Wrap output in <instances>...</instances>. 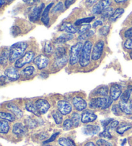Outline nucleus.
Here are the masks:
<instances>
[{
  "label": "nucleus",
  "instance_id": "25",
  "mask_svg": "<svg viewBox=\"0 0 132 146\" xmlns=\"http://www.w3.org/2000/svg\"><path fill=\"white\" fill-rule=\"evenodd\" d=\"M61 146H75V144L73 141L68 138H60L58 140Z\"/></svg>",
  "mask_w": 132,
  "mask_h": 146
},
{
  "label": "nucleus",
  "instance_id": "60",
  "mask_svg": "<svg viewBox=\"0 0 132 146\" xmlns=\"http://www.w3.org/2000/svg\"><path fill=\"white\" fill-rule=\"evenodd\" d=\"M129 104H130V106H131V108H132V97H131V99H130V103H129Z\"/></svg>",
  "mask_w": 132,
  "mask_h": 146
},
{
  "label": "nucleus",
  "instance_id": "30",
  "mask_svg": "<svg viewBox=\"0 0 132 146\" xmlns=\"http://www.w3.org/2000/svg\"><path fill=\"white\" fill-rule=\"evenodd\" d=\"M55 55L56 59H60L63 57L66 56V50L65 48L63 46H59L57 47L55 50Z\"/></svg>",
  "mask_w": 132,
  "mask_h": 146
},
{
  "label": "nucleus",
  "instance_id": "26",
  "mask_svg": "<svg viewBox=\"0 0 132 146\" xmlns=\"http://www.w3.org/2000/svg\"><path fill=\"white\" fill-rule=\"evenodd\" d=\"M10 129L9 123L6 120H1L0 121V133L2 134H6L9 132Z\"/></svg>",
  "mask_w": 132,
  "mask_h": 146
},
{
  "label": "nucleus",
  "instance_id": "35",
  "mask_svg": "<svg viewBox=\"0 0 132 146\" xmlns=\"http://www.w3.org/2000/svg\"><path fill=\"white\" fill-rule=\"evenodd\" d=\"M67 57L65 56L60 59H55V61L54 62V66L56 67H63L67 64Z\"/></svg>",
  "mask_w": 132,
  "mask_h": 146
},
{
  "label": "nucleus",
  "instance_id": "31",
  "mask_svg": "<svg viewBox=\"0 0 132 146\" xmlns=\"http://www.w3.org/2000/svg\"><path fill=\"white\" fill-rule=\"evenodd\" d=\"M113 12H114L113 9L112 7H109L108 8H106L104 10L101 15H102V17L104 19H108V18L110 19V17L113 15Z\"/></svg>",
  "mask_w": 132,
  "mask_h": 146
},
{
  "label": "nucleus",
  "instance_id": "11",
  "mask_svg": "<svg viewBox=\"0 0 132 146\" xmlns=\"http://www.w3.org/2000/svg\"><path fill=\"white\" fill-rule=\"evenodd\" d=\"M49 58L44 55H39L34 59V64L37 65V68L39 70L46 68L49 64Z\"/></svg>",
  "mask_w": 132,
  "mask_h": 146
},
{
  "label": "nucleus",
  "instance_id": "16",
  "mask_svg": "<svg viewBox=\"0 0 132 146\" xmlns=\"http://www.w3.org/2000/svg\"><path fill=\"white\" fill-rule=\"evenodd\" d=\"M100 131V127L97 125H87L83 128V133L86 135L92 136L97 134Z\"/></svg>",
  "mask_w": 132,
  "mask_h": 146
},
{
  "label": "nucleus",
  "instance_id": "15",
  "mask_svg": "<svg viewBox=\"0 0 132 146\" xmlns=\"http://www.w3.org/2000/svg\"><path fill=\"white\" fill-rule=\"evenodd\" d=\"M122 89L119 84H113L110 89V97L113 100H117L121 97Z\"/></svg>",
  "mask_w": 132,
  "mask_h": 146
},
{
  "label": "nucleus",
  "instance_id": "7",
  "mask_svg": "<svg viewBox=\"0 0 132 146\" xmlns=\"http://www.w3.org/2000/svg\"><path fill=\"white\" fill-rule=\"evenodd\" d=\"M45 7V4L43 3H41L39 6L35 7L32 9L30 14V20L31 21H36L40 18L41 14L43 11V9Z\"/></svg>",
  "mask_w": 132,
  "mask_h": 146
},
{
  "label": "nucleus",
  "instance_id": "14",
  "mask_svg": "<svg viewBox=\"0 0 132 146\" xmlns=\"http://www.w3.org/2000/svg\"><path fill=\"white\" fill-rule=\"evenodd\" d=\"M72 103L75 109L79 111L85 110L87 106V104L85 100L83 98L78 96H75L73 98Z\"/></svg>",
  "mask_w": 132,
  "mask_h": 146
},
{
  "label": "nucleus",
  "instance_id": "39",
  "mask_svg": "<svg viewBox=\"0 0 132 146\" xmlns=\"http://www.w3.org/2000/svg\"><path fill=\"white\" fill-rule=\"evenodd\" d=\"M73 126V124L72 119H67L65 120L63 124V127L64 130L68 131L72 129Z\"/></svg>",
  "mask_w": 132,
  "mask_h": 146
},
{
  "label": "nucleus",
  "instance_id": "34",
  "mask_svg": "<svg viewBox=\"0 0 132 146\" xmlns=\"http://www.w3.org/2000/svg\"><path fill=\"white\" fill-rule=\"evenodd\" d=\"M72 120L73 124V126L77 127L79 125L80 121L81 120V117L77 113H73L72 115Z\"/></svg>",
  "mask_w": 132,
  "mask_h": 146
},
{
  "label": "nucleus",
  "instance_id": "22",
  "mask_svg": "<svg viewBox=\"0 0 132 146\" xmlns=\"http://www.w3.org/2000/svg\"><path fill=\"white\" fill-rule=\"evenodd\" d=\"M25 108H26V110L28 111L33 113V114L37 116V117H40L41 116V113L37 110L35 105L33 104L32 102H28L27 103H26V104H25Z\"/></svg>",
  "mask_w": 132,
  "mask_h": 146
},
{
  "label": "nucleus",
  "instance_id": "42",
  "mask_svg": "<svg viewBox=\"0 0 132 146\" xmlns=\"http://www.w3.org/2000/svg\"><path fill=\"white\" fill-rule=\"evenodd\" d=\"M110 31V26L109 25H105V26L101 28L99 31V33L102 36H107Z\"/></svg>",
  "mask_w": 132,
  "mask_h": 146
},
{
  "label": "nucleus",
  "instance_id": "29",
  "mask_svg": "<svg viewBox=\"0 0 132 146\" xmlns=\"http://www.w3.org/2000/svg\"><path fill=\"white\" fill-rule=\"evenodd\" d=\"M52 117L54 118L55 122L57 124H61L63 120V115L59 110L54 111L52 113Z\"/></svg>",
  "mask_w": 132,
  "mask_h": 146
},
{
  "label": "nucleus",
  "instance_id": "41",
  "mask_svg": "<svg viewBox=\"0 0 132 146\" xmlns=\"http://www.w3.org/2000/svg\"><path fill=\"white\" fill-rule=\"evenodd\" d=\"M25 124H26L27 126L30 128V129H34V128L37 126L36 121L34 119H30V118H29V119L25 120Z\"/></svg>",
  "mask_w": 132,
  "mask_h": 146
},
{
  "label": "nucleus",
  "instance_id": "4",
  "mask_svg": "<svg viewBox=\"0 0 132 146\" xmlns=\"http://www.w3.org/2000/svg\"><path fill=\"white\" fill-rule=\"evenodd\" d=\"M83 48V43L81 42H77L71 47L69 59L70 65H74L78 61H79Z\"/></svg>",
  "mask_w": 132,
  "mask_h": 146
},
{
  "label": "nucleus",
  "instance_id": "21",
  "mask_svg": "<svg viewBox=\"0 0 132 146\" xmlns=\"http://www.w3.org/2000/svg\"><path fill=\"white\" fill-rule=\"evenodd\" d=\"M73 35L70 34H63L55 39L54 42L57 44H63L73 39Z\"/></svg>",
  "mask_w": 132,
  "mask_h": 146
},
{
  "label": "nucleus",
  "instance_id": "2",
  "mask_svg": "<svg viewBox=\"0 0 132 146\" xmlns=\"http://www.w3.org/2000/svg\"><path fill=\"white\" fill-rule=\"evenodd\" d=\"M92 42L90 41H86L85 42L79 60V64L81 66L86 67L90 64V57L92 56Z\"/></svg>",
  "mask_w": 132,
  "mask_h": 146
},
{
  "label": "nucleus",
  "instance_id": "17",
  "mask_svg": "<svg viewBox=\"0 0 132 146\" xmlns=\"http://www.w3.org/2000/svg\"><path fill=\"white\" fill-rule=\"evenodd\" d=\"M5 75L7 78L12 81H15L19 79V75L17 70L14 67H9L5 71Z\"/></svg>",
  "mask_w": 132,
  "mask_h": 146
},
{
  "label": "nucleus",
  "instance_id": "57",
  "mask_svg": "<svg viewBox=\"0 0 132 146\" xmlns=\"http://www.w3.org/2000/svg\"><path fill=\"white\" fill-rule=\"evenodd\" d=\"M25 3H27L28 4H30V5H32L34 3H36L37 2V1H24Z\"/></svg>",
  "mask_w": 132,
  "mask_h": 146
},
{
  "label": "nucleus",
  "instance_id": "58",
  "mask_svg": "<svg viewBox=\"0 0 132 146\" xmlns=\"http://www.w3.org/2000/svg\"><path fill=\"white\" fill-rule=\"evenodd\" d=\"M85 146H97V145H95L94 144V143H93V142H90L86 143Z\"/></svg>",
  "mask_w": 132,
  "mask_h": 146
},
{
  "label": "nucleus",
  "instance_id": "49",
  "mask_svg": "<svg viewBox=\"0 0 132 146\" xmlns=\"http://www.w3.org/2000/svg\"><path fill=\"white\" fill-rule=\"evenodd\" d=\"M124 46L127 49L132 50V37L126 39V41L124 42Z\"/></svg>",
  "mask_w": 132,
  "mask_h": 146
},
{
  "label": "nucleus",
  "instance_id": "62",
  "mask_svg": "<svg viewBox=\"0 0 132 146\" xmlns=\"http://www.w3.org/2000/svg\"><path fill=\"white\" fill-rule=\"evenodd\" d=\"M45 146H53V145H45Z\"/></svg>",
  "mask_w": 132,
  "mask_h": 146
},
{
  "label": "nucleus",
  "instance_id": "1",
  "mask_svg": "<svg viewBox=\"0 0 132 146\" xmlns=\"http://www.w3.org/2000/svg\"><path fill=\"white\" fill-rule=\"evenodd\" d=\"M27 46L28 44L27 42L23 41L17 42L12 45L11 47V49H10L9 61L13 62L16 60L17 61L20 57H21L25 50L27 49Z\"/></svg>",
  "mask_w": 132,
  "mask_h": 146
},
{
  "label": "nucleus",
  "instance_id": "10",
  "mask_svg": "<svg viewBox=\"0 0 132 146\" xmlns=\"http://www.w3.org/2000/svg\"><path fill=\"white\" fill-rule=\"evenodd\" d=\"M35 105L41 114H45V113H46L49 111L50 107L49 102L45 99L37 100L35 102Z\"/></svg>",
  "mask_w": 132,
  "mask_h": 146
},
{
  "label": "nucleus",
  "instance_id": "33",
  "mask_svg": "<svg viewBox=\"0 0 132 146\" xmlns=\"http://www.w3.org/2000/svg\"><path fill=\"white\" fill-rule=\"evenodd\" d=\"M95 18V17H86V18H82L77 19V21L75 22V26H79L81 25H83L85 23H89L92 22L93 19Z\"/></svg>",
  "mask_w": 132,
  "mask_h": 146
},
{
  "label": "nucleus",
  "instance_id": "44",
  "mask_svg": "<svg viewBox=\"0 0 132 146\" xmlns=\"http://www.w3.org/2000/svg\"><path fill=\"white\" fill-rule=\"evenodd\" d=\"M96 145L97 146H113L110 142H108L104 139H99L96 142Z\"/></svg>",
  "mask_w": 132,
  "mask_h": 146
},
{
  "label": "nucleus",
  "instance_id": "38",
  "mask_svg": "<svg viewBox=\"0 0 132 146\" xmlns=\"http://www.w3.org/2000/svg\"><path fill=\"white\" fill-rule=\"evenodd\" d=\"M131 92L130 91V90H129L128 89L126 90V91H124L123 94L121 95L120 101H122L123 102H128L129 99V98H130Z\"/></svg>",
  "mask_w": 132,
  "mask_h": 146
},
{
  "label": "nucleus",
  "instance_id": "37",
  "mask_svg": "<svg viewBox=\"0 0 132 146\" xmlns=\"http://www.w3.org/2000/svg\"><path fill=\"white\" fill-rule=\"evenodd\" d=\"M108 88L106 86H103L99 88L97 91V94L101 95V96H103V97H108Z\"/></svg>",
  "mask_w": 132,
  "mask_h": 146
},
{
  "label": "nucleus",
  "instance_id": "32",
  "mask_svg": "<svg viewBox=\"0 0 132 146\" xmlns=\"http://www.w3.org/2000/svg\"><path fill=\"white\" fill-rule=\"evenodd\" d=\"M10 58V50H4L1 54V64H6Z\"/></svg>",
  "mask_w": 132,
  "mask_h": 146
},
{
  "label": "nucleus",
  "instance_id": "27",
  "mask_svg": "<svg viewBox=\"0 0 132 146\" xmlns=\"http://www.w3.org/2000/svg\"><path fill=\"white\" fill-rule=\"evenodd\" d=\"M124 12V10L122 8H117L111 17H110V20L111 21H115L119 17H120Z\"/></svg>",
  "mask_w": 132,
  "mask_h": 146
},
{
  "label": "nucleus",
  "instance_id": "54",
  "mask_svg": "<svg viewBox=\"0 0 132 146\" xmlns=\"http://www.w3.org/2000/svg\"><path fill=\"white\" fill-rule=\"evenodd\" d=\"M59 134V132H57V133H54V135H52V137H50L49 140H46L45 141V142H44V143H49V142H53V141H54L55 139V138L57 137V136Z\"/></svg>",
  "mask_w": 132,
  "mask_h": 146
},
{
  "label": "nucleus",
  "instance_id": "61",
  "mask_svg": "<svg viewBox=\"0 0 132 146\" xmlns=\"http://www.w3.org/2000/svg\"><path fill=\"white\" fill-rule=\"evenodd\" d=\"M130 57L132 59V51H131V52L130 53Z\"/></svg>",
  "mask_w": 132,
  "mask_h": 146
},
{
  "label": "nucleus",
  "instance_id": "18",
  "mask_svg": "<svg viewBox=\"0 0 132 146\" xmlns=\"http://www.w3.org/2000/svg\"><path fill=\"white\" fill-rule=\"evenodd\" d=\"M12 132L17 136L23 135L27 132V127L21 123H16L12 127Z\"/></svg>",
  "mask_w": 132,
  "mask_h": 146
},
{
  "label": "nucleus",
  "instance_id": "43",
  "mask_svg": "<svg viewBox=\"0 0 132 146\" xmlns=\"http://www.w3.org/2000/svg\"><path fill=\"white\" fill-rule=\"evenodd\" d=\"M95 34V32L93 31H89L88 32H86L85 34L81 35V36L78 37V39L79 40H86L88 38H90V37L93 36V34Z\"/></svg>",
  "mask_w": 132,
  "mask_h": 146
},
{
  "label": "nucleus",
  "instance_id": "46",
  "mask_svg": "<svg viewBox=\"0 0 132 146\" xmlns=\"http://www.w3.org/2000/svg\"><path fill=\"white\" fill-rule=\"evenodd\" d=\"M112 111L113 113V114H115L117 116H119V115H121L122 111L121 110L120 107H119V104H115V105L113 106Z\"/></svg>",
  "mask_w": 132,
  "mask_h": 146
},
{
  "label": "nucleus",
  "instance_id": "40",
  "mask_svg": "<svg viewBox=\"0 0 132 146\" xmlns=\"http://www.w3.org/2000/svg\"><path fill=\"white\" fill-rule=\"evenodd\" d=\"M91 29V25L90 24H85L81 26L79 29L78 31V34L81 35H83L84 34H85L86 32H88L89 31H90Z\"/></svg>",
  "mask_w": 132,
  "mask_h": 146
},
{
  "label": "nucleus",
  "instance_id": "19",
  "mask_svg": "<svg viewBox=\"0 0 132 146\" xmlns=\"http://www.w3.org/2000/svg\"><path fill=\"white\" fill-rule=\"evenodd\" d=\"M54 5V3H51L48 5L47 7H45L44 11H43L42 15H41V21L44 23L45 25H48L49 23V11L50 9Z\"/></svg>",
  "mask_w": 132,
  "mask_h": 146
},
{
  "label": "nucleus",
  "instance_id": "50",
  "mask_svg": "<svg viewBox=\"0 0 132 146\" xmlns=\"http://www.w3.org/2000/svg\"><path fill=\"white\" fill-rule=\"evenodd\" d=\"M119 125V122L117 121V120H113V121L111 122L110 125H108V126L105 129H115L116 127H118Z\"/></svg>",
  "mask_w": 132,
  "mask_h": 146
},
{
  "label": "nucleus",
  "instance_id": "6",
  "mask_svg": "<svg viewBox=\"0 0 132 146\" xmlns=\"http://www.w3.org/2000/svg\"><path fill=\"white\" fill-rule=\"evenodd\" d=\"M104 42L103 41H99L95 43L93 48L91 58L93 61H97L99 59L102 55L104 49Z\"/></svg>",
  "mask_w": 132,
  "mask_h": 146
},
{
  "label": "nucleus",
  "instance_id": "3",
  "mask_svg": "<svg viewBox=\"0 0 132 146\" xmlns=\"http://www.w3.org/2000/svg\"><path fill=\"white\" fill-rule=\"evenodd\" d=\"M113 100L110 97H97L93 98L90 100L89 106L92 109H100L105 110L109 108L112 104Z\"/></svg>",
  "mask_w": 132,
  "mask_h": 146
},
{
  "label": "nucleus",
  "instance_id": "48",
  "mask_svg": "<svg viewBox=\"0 0 132 146\" xmlns=\"http://www.w3.org/2000/svg\"><path fill=\"white\" fill-rule=\"evenodd\" d=\"M11 33L14 36H17L21 33V30L17 26H14L11 29Z\"/></svg>",
  "mask_w": 132,
  "mask_h": 146
},
{
  "label": "nucleus",
  "instance_id": "47",
  "mask_svg": "<svg viewBox=\"0 0 132 146\" xmlns=\"http://www.w3.org/2000/svg\"><path fill=\"white\" fill-rule=\"evenodd\" d=\"M99 137H103V138H108V139H110V138H112V136L111 135L110 133L109 132V130H108V129H105L104 130V131L101 133L99 134Z\"/></svg>",
  "mask_w": 132,
  "mask_h": 146
},
{
  "label": "nucleus",
  "instance_id": "36",
  "mask_svg": "<svg viewBox=\"0 0 132 146\" xmlns=\"http://www.w3.org/2000/svg\"><path fill=\"white\" fill-rule=\"evenodd\" d=\"M34 72V68L32 66H27L25 68V69H23L22 70L21 72V74L23 75H24V76H30V75H32L33 74V73Z\"/></svg>",
  "mask_w": 132,
  "mask_h": 146
},
{
  "label": "nucleus",
  "instance_id": "12",
  "mask_svg": "<svg viewBox=\"0 0 132 146\" xmlns=\"http://www.w3.org/2000/svg\"><path fill=\"white\" fill-rule=\"evenodd\" d=\"M79 29L75 25H73L70 23L65 22L61 25L59 31H65L67 34H73L78 32Z\"/></svg>",
  "mask_w": 132,
  "mask_h": 146
},
{
  "label": "nucleus",
  "instance_id": "13",
  "mask_svg": "<svg viewBox=\"0 0 132 146\" xmlns=\"http://www.w3.org/2000/svg\"><path fill=\"white\" fill-rule=\"evenodd\" d=\"M96 119H97V115L90 110H86L81 115V122L83 123L92 122L95 121Z\"/></svg>",
  "mask_w": 132,
  "mask_h": 146
},
{
  "label": "nucleus",
  "instance_id": "59",
  "mask_svg": "<svg viewBox=\"0 0 132 146\" xmlns=\"http://www.w3.org/2000/svg\"><path fill=\"white\" fill-rule=\"evenodd\" d=\"M115 3H125V2H126V0H124V1H115Z\"/></svg>",
  "mask_w": 132,
  "mask_h": 146
},
{
  "label": "nucleus",
  "instance_id": "24",
  "mask_svg": "<svg viewBox=\"0 0 132 146\" xmlns=\"http://www.w3.org/2000/svg\"><path fill=\"white\" fill-rule=\"evenodd\" d=\"M119 105L122 112L126 113L127 115L132 114V108L130 104H128V102H123L120 101L119 103Z\"/></svg>",
  "mask_w": 132,
  "mask_h": 146
},
{
  "label": "nucleus",
  "instance_id": "28",
  "mask_svg": "<svg viewBox=\"0 0 132 146\" xmlns=\"http://www.w3.org/2000/svg\"><path fill=\"white\" fill-rule=\"evenodd\" d=\"M0 117L2 119L5 120H8V121L10 122H13L16 119L15 115L11 114V113L5 112H1V113H0Z\"/></svg>",
  "mask_w": 132,
  "mask_h": 146
},
{
  "label": "nucleus",
  "instance_id": "20",
  "mask_svg": "<svg viewBox=\"0 0 132 146\" xmlns=\"http://www.w3.org/2000/svg\"><path fill=\"white\" fill-rule=\"evenodd\" d=\"M7 107L8 108L9 110L11 111L12 113H14V115L16 116L17 118L18 119H21L22 118L23 115V113L22 111L19 109V108L14 104H12V103H10L7 105Z\"/></svg>",
  "mask_w": 132,
  "mask_h": 146
},
{
  "label": "nucleus",
  "instance_id": "23",
  "mask_svg": "<svg viewBox=\"0 0 132 146\" xmlns=\"http://www.w3.org/2000/svg\"><path fill=\"white\" fill-rule=\"evenodd\" d=\"M130 128H131V124L127 122H123L118 125V127H117L116 129V131L117 133H119V134L123 135V133H125L126 131L129 130Z\"/></svg>",
  "mask_w": 132,
  "mask_h": 146
},
{
  "label": "nucleus",
  "instance_id": "5",
  "mask_svg": "<svg viewBox=\"0 0 132 146\" xmlns=\"http://www.w3.org/2000/svg\"><path fill=\"white\" fill-rule=\"evenodd\" d=\"M34 57V52L31 51H29L25 53L21 57H20L19 59L15 62V67L17 68H21L23 66H24L25 64L29 63L31 62Z\"/></svg>",
  "mask_w": 132,
  "mask_h": 146
},
{
  "label": "nucleus",
  "instance_id": "8",
  "mask_svg": "<svg viewBox=\"0 0 132 146\" xmlns=\"http://www.w3.org/2000/svg\"><path fill=\"white\" fill-rule=\"evenodd\" d=\"M57 106L58 110L62 115H68L72 111V105L66 100H59Z\"/></svg>",
  "mask_w": 132,
  "mask_h": 146
},
{
  "label": "nucleus",
  "instance_id": "56",
  "mask_svg": "<svg viewBox=\"0 0 132 146\" xmlns=\"http://www.w3.org/2000/svg\"><path fill=\"white\" fill-rule=\"evenodd\" d=\"M74 2H75V1H66L65 3V7L67 9H68V7H69L71 5H72L73 3H74Z\"/></svg>",
  "mask_w": 132,
  "mask_h": 146
},
{
  "label": "nucleus",
  "instance_id": "9",
  "mask_svg": "<svg viewBox=\"0 0 132 146\" xmlns=\"http://www.w3.org/2000/svg\"><path fill=\"white\" fill-rule=\"evenodd\" d=\"M110 1H99L93 7L92 13L94 14H102L104 10L110 7Z\"/></svg>",
  "mask_w": 132,
  "mask_h": 146
},
{
  "label": "nucleus",
  "instance_id": "45",
  "mask_svg": "<svg viewBox=\"0 0 132 146\" xmlns=\"http://www.w3.org/2000/svg\"><path fill=\"white\" fill-rule=\"evenodd\" d=\"M63 9V3L62 2H59V3H57L56 5H55L54 8L52 10V12L53 14L56 13L59 11H61Z\"/></svg>",
  "mask_w": 132,
  "mask_h": 146
},
{
  "label": "nucleus",
  "instance_id": "52",
  "mask_svg": "<svg viewBox=\"0 0 132 146\" xmlns=\"http://www.w3.org/2000/svg\"><path fill=\"white\" fill-rule=\"evenodd\" d=\"M45 51L47 54H51L53 52V48L50 43H47L45 46Z\"/></svg>",
  "mask_w": 132,
  "mask_h": 146
},
{
  "label": "nucleus",
  "instance_id": "55",
  "mask_svg": "<svg viewBox=\"0 0 132 146\" xmlns=\"http://www.w3.org/2000/svg\"><path fill=\"white\" fill-rule=\"evenodd\" d=\"M103 25V22L100 21V20H97L95 21L94 23H93L92 27L93 28H96L97 26H99V25Z\"/></svg>",
  "mask_w": 132,
  "mask_h": 146
},
{
  "label": "nucleus",
  "instance_id": "51",
  "mask_svg": "<svg viewBox=\"0 0 132 146\" xmlns=\"http://www.w3.org/2000/svg\"><path fill=\"white\" fill-rule=\"evenodd\" d=\"M113 121V119H105L103 120V121H101V124H102L103 126L104 127L105 129H106V127H107L109 125H110V123Z\"/></svg>",
  "mask_w": 132,
  "mask_h": 146
},
{
  "label": "nucleus",
  "instance_id": "53",
  "mask_svg": "<svg viewBox=\"0 0 132 146\" xmlns=\"http://www.w3.org/2000/svg\"><path fill=\"white\" fill-rule=\"evenodd\" d=\"M124 37H126V38H131L132 37V27L129 28V29L127 30L126 31L124 32Z\"/></svg>",
  "mask_w": 132,
  "mask_h": 146
}]
</instances>
